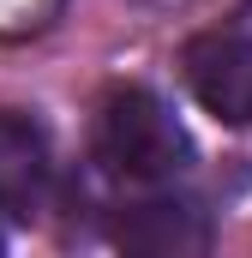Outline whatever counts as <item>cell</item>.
Returning <instances> with one entry per match:
<instances>
[{"mask_svg":"<svg viewBox=\"0 0 252 258\" xmlns=\"http://www.w3.org/2000/svg\"><path fill=\"white\" fill-rule=\"evenodd\" d=\"M96 162L120 180H174L192 162V138L168 114V102L126 84L96 108Z\"/></svg>","mask_w":252,"mask_h":258,"instance_id":"obj_1","label":"cell"},{"mask_svg":"<svg viewBox=\"0 0 252 258\" xmlns=\"http://www.w3.org/2000/svg\"><path fill=\"white\" fill-rule=\"evenodd\" d=\"M48 192V138L30 114L0 108V210L30 216Z\"/></svg>","mask_w":252,"mask_h":258,"instance_id":"obj_3","label":"cell"},{"mask_svg":"<svg viewBox=\"0 0 252 258\" xmlns=\"http://www.w3.org/2000/svg\"><path fill=\"white\" fill-rule=\"evenodd\" d=\"M120 240L138 252H198L210 228H204V210L186 198H150L120 222Z\"/></svg>","mask_w":252,"mask_h":258,"instance_id":"obj_4","label":"cell"},{"mask_svg":"<svg viewBox=\"0 0 252 258\" xmlns=\"http://www.w3.org/2000/svg\"><path fill=\"white\" fill-rule=\"evenodd\" d=\"M180 72L204 114H216L222 126H252V36L204 30L186 42Z\"/></svg>","mask_w":252,"mask_h":258,"instance_id":"obj_2","label":"cell"}]
</instances>
